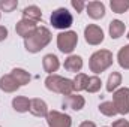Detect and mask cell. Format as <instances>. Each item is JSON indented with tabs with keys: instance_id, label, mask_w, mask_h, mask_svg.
I'll use <instances>...</instances> for the list:
<instances>
[{
	"instance_id": "obj_18",
	"label": "cell",
	"mask_w": 129,
	"mask_h": 127,
	"mask_svg": "<svg viewBox=\"0 0 129 127\" xmlns=\"http://www.w3.org/2000/svg\"><path fill=\"white\" fill-rule=\"evenodd\" d=\"M23 18L38 23V21H41V18H42V12H41V9H39L38 6L32 5V6H27V8L23 9Z\"/></svg>"
},
{
	"instance_id": "obj_9",
	"label": "cell",
	"mask_w": 129,
	"mask_h": 127,
	"mask_svg": "<svg viewBox=\"0 0 129 127\" xmlns=\"http://www.w3.org/2000/svg\"><path fill=\"white\" fill-rule=\"evenodd\" d=\"M36 29H38V24H36L35 21L26 20V18L20 20V21L17 23V26H15V32H17V34L21 36V37H24V39L29 37Z\"/></svg>"
},
{
	"instance_id": "obj_6",
	"label": "cell",
	"mask_w": 129,
	"mask_h": 127,
	"mask_svg": "<svg viewBox=\"0 0 129 127\" xmlns=\"http://www.w3.org/2000/svg\"><path fill=\"white\" fill-rule=\"evenodd\" d=\"M113 103L117 109V114H122V115L129 114V88L123 87L116 90L113 94Z\"/></svg>"
},
{
	"instance_id": "obj_21",
	"label": "cell",
	"mask_w": 129,
	"mask_h": 127,
	"mask_svg": "<svg viewBox=\"0 0 129 127\" xmlns=\"http://www.w3.org/2000/svg\"><path fill=\"white\" fill-rule=\"evenodd\" d=\"M117 61L120 64V67L129 70V45H125L123 48H120L117 54Z\"/></svg>"
},
{
	"instance_id": "obj_26",
	"label": "cell",
	"mask_w": 129,
	"mask_h": 127,
	"mask_svg": "<svg viewBox=\"0 0 129 127\" xmlns=\"http://www.w3.org/2000/svg\"><path fill=\"white\" fill-rule=\"evenodd\" d=\"M18 2L17 0H0V9L3 12H12L14 9H17Z\"/></svg>"
},
{
	"instance_id": "obj_3",
	"label": "cell",
	"mask_w": 129,
	"mask_h": 127,
	"mask_svg": "<svg viewBox=\"0 0 129 127\" xmlns=\"http://www.w3.org/2000/svg\"><path fill=\"white\" fill-rule=\"evenodd\" d=\"M111 64H113V52L108 49H99L92 54L89 67L93 73L98 75V73H102L104 70H107Z\"/></svg>"
},
{
	"instance_id": "obj_29",
	"label": "cell",
	"mask_w": 129,
	"mask_h": 127,
	"mask_svg": "<svg viewBox=\"0 0 129 127\" xmlns=\"http://www.w3.org/2000/svg\"><path fill=\"white\" fill-rule=\"evenodd\" d=\"M8 37V29L5 26H0V42H3Z\"/></svg>"
},
{
	"instance_id": "obj_14",
	"label": "cell",
	"mask_w": 129,
	"mask_h": 127,
	"mask_svg": "<svg viewBox=\"0 0 129 127\" xmlns=\"http://www.w3.org/2000/svg\"><path fill=\"white\" fill-rule=\"evenodd\" d=\"M20 88V85L17 84V81L12 78V75H3L0 78V90L5 93H15Z\"/></svg>"
},
{
	"instance_id": "obj_17",
	"label": "cell",
	"mask_w": 129,
	"mask_h": 127,
	"mask_svg": "<svg viewBox=\"0 0 129 127\" xmlns=\"http://www.w3.org/2000/svg\"><path fill=\"white\" fill-rule=\"evenodd\" d=\"M12 108L17 111V112H27L30 109V100L24 96H17L12 99Z\"/></svg>"
},
{
	"instance_id": "obj_8",
	"label": "cell",
	"mask_w": 129,
	"mask_h": 127,
	"mask_svg": "<svg viewBox=\"0 0 129 127\" xmlns=\"http://www.w3.org/2000/svg\"><path fill=\"white\" fill-rule=\"evenodd\" d=\"M84 39L89 45H99L104 40V30L96 24H89L84 29Z\"/></svg>"
},
{
	"instance_id": "obj_5",
	"label": "cell",
	"mask_w": 129,
	"mask_h": 127,
	"mask_svg": "<svg viewBox=\"0 0 129 127\" xmlns=\"http://www.w3.org/2000/svg\"><path fill=\"white\" fill-rule=\"evenodd\" d=\"M78 43V34L72 30H66L57 34V48L63 54H71Z\"/></svg>"
},
{
	"instance_id": "obj_15",
	"label": "cell",
	"mask_w": 129,
	"mask_h": 127,
	"mask_svg": "<svg viewBox=\"0 0 129 127\" xmlns=\"http://www.w3.org/2000/svg\"><path fill=\"white\" fill-rule=\"evenodd\" d=\"M64 69L68 72H72V73L80 72L83 69V58L80 55H69L64 60Z\"/></svg>"
},
{
	"instance_id": "obj_30",
	"label": "cell",
	"mask_w": 129,
	"mask_h": 127,
	"mask_svg": "<svg viewBox=\"0 0 129 127\" xmlns=\"http://www.w3.org/2000/svg\"><path fill=\"white\" fill-rule=\"evenodd\" d=\"M80 127H96V124L93 123V121H83Z\"/></svg>"
},
{
	"instance_id": "obj_22",
	"label": "cell",
	"mask_w": 129,
	"mask_h": 127,
	"mask_svg": "<svg viewBox=\"0 0 129 127\" xmlns=\"http://www.w3.org/2000/svg\"><path fill=\"white\" fill-rule=\"evenodd\" d=\"M72 81H74V90H75V91H83V90H86V87H87L89 76H87L86 73H77V76H75Z\"/></svg>"
},
{
	"instance_id": "obj_4",
	"label": "cell",
	"mask_w": 129,
	"mask_h": 127,
	"mask_svg": "<svg viewBox=\"0 0 129 127\" xmlns=\"http://www.w3.org/2000/svg\"><path fill=\"white\" fill-rule=\"evenodd\" d=\"M50 21H51V26L54 29H59V30H66L72 26L74 23V17L72 14L66 9V8H59L56 11H53L51 17H50Z\"/></svg>"
},
{
	"instance_id": "obj_10",
	"label": "cell",
	"mask_w": 129,
	"mask_h": 127,
	"mask_svg": "<svg viewBox=\"0 0 129 127\" xmlns=\"http://www.w3.org/2000/svg\"><path fill=\"white\" fill-rule=\"evenodd\" d=\"M84 105H86V100H84V97L80 94H68L64 96L63 99V108H69V109H72V111H81L83 108H84Z\"/></svg>"
},
{
	"instance_id": "obj_2",
	"label": "cell",
	"mask_w": 129,
	"mask_h": 127,
	"mask_svg": "<svg viewBox=\"0 0 129 127\" xmlns=\"http://www.w3.org/2000/svg\"><path fill=\"white\" fill-rule=\"evenodd\" d=\"M45 87L53 93H59V94L63 96L72 94V91H75L74 90V81L63 78L60 75H48L45 79Z\"/></svg>"
},
{
	"instance_id": "obj_12",
	"label": "cell",
	"mask_w": 129,
	"mask_h": 127,
	"mask_svg": "<svg viewBox=\"0 0 129 127\" xmlns=\"http://www.w3.org/2000/svg\"><path fill=\"white\" fill-rule=\"evenodd\" d=\"M30 114L35 117H47L48 114V106L42 99H32L30 100Z\"/></svg>"
},
{
	"instance_id": "obj_1",
	"label": "cell",
	"mask_w": 129,
	"mask_h": 127,
	"mask_svg": "<svg viewBox=\"0 0 129 127\" xmlns=\"http://www.w3.org/2000/svg\"><path fill=\"white\" fill-rule=\"evenodd\" d=\"M51 32L47 29V27H44V26H41V27H38L35 32L29 36V37H26L24 39V48L29 51V52H39L41 49H44L50 42H51Z\"/></svg>"
},
{
	"instance_id": "obj_27",
	"label": "cell",
	"mask_w": 129,
	"mask_h": 127,
	"mask_svg": "<svg viewBox=\"0 0 129 127\" xmlns=\"http://www.w3.org/2000/svg\"><path fill=\"white\" fill-rule=\"evenodd\" d=\"M71 5H72V8H74L77 12H81V11L86 8V3H84L83 0H72Z\"/></svg>"
},
{
	"instance_id": "obj_16",
	"label": "cell",
	"mask_w": 129,
	"mask_h": 127,
	"mask_svg": "<svg viewBox=\"0 0 129 127\" xmlns=\"http://www.w3.org/2000/svg\"><path fill=\"white\" fill-rule=\"evenodd\" d=\"M125 29H126V27H125V23H123V21H120V20H113V21L110 23V27H108L111 39H119L120 36H123Z\"/></svg>"
},
{
	"instance_id": "obj_23",
	"label": "cell",
	"mask_w": 129,
	"mask_h": 127,
	"mask_svg": "<svg viewBox=\"0 0 129 127\" xmlns=\"http://www.w3.org/2000/svg\"><path fill=\"white\" fill-rule=\"evenodd\" d=\"M99 112L105 117H114L117 114V109L113 102H102L99 105Z\"/></svg>"
},
{
	"instance_id": "obj_25",
	"label": "cell",
	"mask_w": 129,
	"mask_h": 127,
	"mask_svg": "<svg viewBox=\"0 0 129 127\" xmlns=\"http://www.w3.org/2000/svg\"><path fill=\"white\" fill-rule=\"evenodd\" d=\"M101 85H102V81L99 76H89V81H87V87H86V91L89 93H98L101 90Z\"/></svg>"
},
{
	"instance_id": "obj_31",
	"label": "cell",
	"mask_w": 129,
	"mask_h": 127,
	"mask_svg": "<svg viewBox=\"0 0 129 127\" xmlns=\"http://www.w3.org/2000/svg\"><path fill=\"white\" fill-rule=\"evenodd\" d=\"M126 37H128V39H129V32H128V36H126Z\"/></svg>"
},
{
	"instance_id": "obj_20",
	"label": "cell",
	"mask_w": 129,
	"mask_h": 127,
	"mask_svg": "<svg viewBox=\"0 0 129 127\" xmlns=\"http://www.w3.org/2000/svg\"><path fill=\"white\" fill-rule=\"evenodd\" d=\"M122 84V75L119 72H113L110 76H108V81H107V91H116L117 87Z\"/></svg>"
},
{
	"instance_id": "obj_13",
	"label": "cell",
	"mask_w": 129,
	"mask_h": 127,
	"mask_svg": "<svg viewBox=\"0 0 129 127\" xmlns=\"http://www.w3.org/2000/svg\"><path fill=\"white\" fill-rule=\"evenodd\" d=\"M42 66H44V70H45L48 75H54V72H57V69L60 67V61H59L57 55H54V54H47V55L42 58Z\"/></svg>"
},
{
	"instance_id": "obj_19",
	"label": "cell",
	"mask_w": 129,
	"mask_h": 127,
	"mask_svg": "<svg viewBox=\"0 0 129 127\" xmlns=\"http://www.w3.org/2000/svg\"><path fill=\"white\" fill-rule=\"evenodd\" d=\"M11 75H12V78L17 81V84L21 87V85H26V84H29L30 82V73L29 72H26L24 69H20V67H15L12 72H11Z\"/></svg>"
},
{
	"instance_id": "obj_28",
	"label": "cell",
	"mask_w": 129,
	"mask_h": 127,
	"mask_svg": "<svg viewBox=\"0 0 129 127\" xmlns=\"http://www.w3.org/2000/svg\"><path fill=\"white\" fill-rule=\"evenodd\" d=\"M111 127H129V121L128 120H116Z\"/></svg>"
},
{
	"instance_id": "obj_24",
	"label": "cell",
	"mask_w": 129,
	"mask_h": 127,
	"mask_svg": "<svg viewBox=\"0 0 129 127\" xmlns=\"http://www.w3.org/2000/svg\"><path fill=\"white\" fill-rule=\"evenodd\" d=\"M110 6L113 9V12L116 14H123L129 9V0H111Z\"/></svg>"
},
{
	"instance_id": "obj_32",
	"label": "cell",
	"mask_w": 129,
	"mask_h": 127,
	"mask_svg": "<svg viewBox=\"0 0 129 127\" xmlns=\"http://www.w3.org/2000/svg\"><path fill=\"white\" fill-rule=\"evenodd\" d=\"M0 17H2V15H0Z\"/></svg>"
},
{
	"instance_id": "obj_11",
	"label": "cell",
	"mask_w": 129,
	"mask_h": 127,
	"mask_svg": "<svg viewBox=\"0 0 129 127\" xmlns=\"http://www.w3.org/2000/svg\"><path fill=\"white\" fill-rule=\"evenodd\" d=\"M87 9V15L92 20H101L105 15V5L102 2H89L86 5Z\"/></svg>"
},
{
	"instance_id": "obj_7",
	"label": "cell",
	"mask_w": 129,
	"mask_h": 127,
	"mask_svg": "<svg viewBox=\"0 0 129 127\" xmlns=\"http://www.w3.org/2000/svg\"><path fill=\"white\" fill-rule=\"evenodd\" d=\"M47 124L48 127H71L72 126V118L59 111H48L47 114Z\"/></svg>"
}]
</instances>
